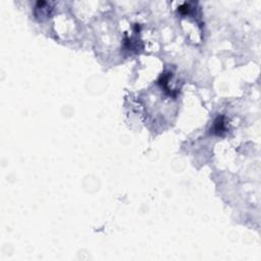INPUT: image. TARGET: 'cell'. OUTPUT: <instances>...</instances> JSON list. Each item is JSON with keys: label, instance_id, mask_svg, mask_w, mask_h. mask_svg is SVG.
Segmentation results:
<instances>
[{"label": "cell", "instance_id": "6da1fadb", "mask_svg": "<svg viewBox=\"0 0 261 261\" xmlns=\"http://www.w3.org/2000/svg\"><path fill=\"white\" fill-rule=\"evenodd\" d=\"M213 130H214V133H216V134H220V132L224 130V127H223V121H222V120H220V117L215 121V126H214Z\"/></svg>", "mask_w": 261, "mask_h": 261}]
</instances>
